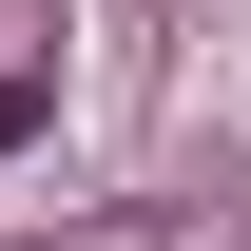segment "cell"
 <instances>
[{"mask_svg": "<svg viewBox=\"0 0 251 251\" xmlns=\"http://www.w3.org/2000/svg\"><path fill=\"white\" fill-rule=\"evenodd\" d=\"M20 135H39V77H0V155H20Z\"/></svg>", "mask_w": 251, "mask_h": 251, "instance_id": "obj_1", "label": "cell"}]
</instances>
